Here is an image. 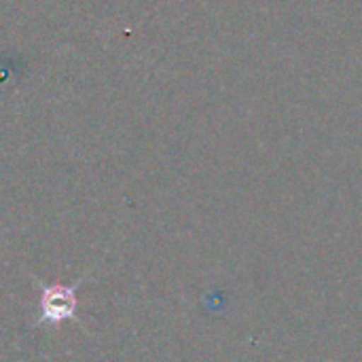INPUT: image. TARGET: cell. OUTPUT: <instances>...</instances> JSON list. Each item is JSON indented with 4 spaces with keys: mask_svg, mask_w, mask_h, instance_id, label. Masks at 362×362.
Wrapping results in <instances>:
<instances>
[{
    "mask_svg": "<svg viewBox=\"0 0 362 362\" xmlns=\"http://www.w3.org/2000/svg\"><path fill=\"white\" fill-rule=\"evenodd\" d=\"M91 276V272L83 274L74 284H45L42 280H38L36 276H32L34 284L40 288V301H38V318L32 322V327H57L66 320H74L76 318V308H78V299H76V291L78 286L85 284V280Z\"/></svg>",
    "mask_w": 362,
    "mask_h": 362,
    "instance_id": "1",
    "label": "cell"
}]
</instances>
